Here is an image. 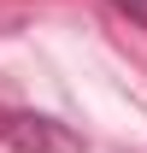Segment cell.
<instances>
[{
    "label": "cell",
    "mask_w": 147,
    "mask_h": 153,
    "mask_svg": "<svg viewBox=\"0 0 147 153\" xmlns=\"http://www.w3.org/2000/svg\"><path fill=\"white\" fill-rule=\"evenodd\" d=\"M112 6H118V12H129V18L147 30V0H112Z\"/></svg>",
    "instance_id": "cell-2"
},
{
    "label": "cell",
    "mask_w": 147,
    "mask_h": 153,
    "mask_svg": "<svg viewBox=\"0 0 147 153\" xmlns=\"http://www.w3.org/2000/svg\"><path fill=\"white\" fill-rule=\"evenodd\" d=\"M0 141H6L12 153H76V147H82L59 118H47V112H18V106L0 112Z\"/></svg>",
    "instance_id": "cell-1"
}]
</instances>
